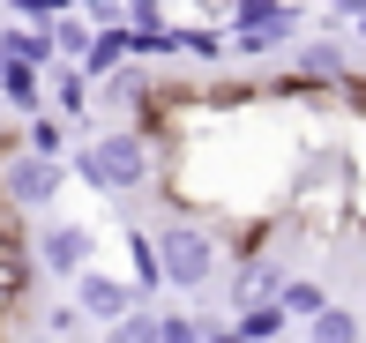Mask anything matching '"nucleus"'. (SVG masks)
Instances as JSON below:
<instances>
[{
	"label": "nucleus",
	"instance_id": "nucleus-15",
	"mask_svg": "<svg viewBox=\"0 0 366 343\" xmlns=\"http://www.w3.org/2000/svg\"><path fill=\"white\" fill-rule=\"evenodd\" d=\"M277 306H285L292 321H314V314H322V306H329V291H322V276L292 269V276H285V291H277Z\"/></svg>",
	"mask_w": 366,
	"mask_h": 343
},
{
	"label": "nucleus",
	"instance_id": "nucleus-5",
	"mask_svg": "<svg viewBox=\"0 0 366 343\" xmlns=\"http://www.w3.org/2000/svg\"><path fill=\"white\" fill-rule=\"evenodd\" d=\"M75 306H82V321H90V329H112V321H120L127 306H142V291L127 284L120 269H105V261H90V269L75 276Z\"/></svg>",
	"mask_w": 366,
	"mask_h": 343
},
{
	"label": "nucleus",
	"instance_id": "nucleus-20",
	"mask_svg": "<svg viewBox=\"0 0 366 343\" xmlns=\"http://www.w3.org/2000/svg\"><path fill=\"white\" fill-rule=\"evenodd\" d=\"M202 336H209V314H187V306L157 314V343H202Z\"/></svg>",
	"mask_w": 366,
	"mask_h": 343
},
{
	"label": "nucleus",
	"instance_id": "nucleus-13",
	"mask_svg": "<svg viewBox=\"0 0 366 343\" xmlns=\"http://www.w3.org/2000/svg\"><path fill=\"white\" fill-rule=\"evenodd\" d=\"M120 254H127V284H135L142 306H149V291H164V276H157V239H149V232H120Z\"/></svg>",
	"mask_w": 366,
	"mask_h": 343
},
{
	"label": "nucleus",
	"instance_id": "nucleus-25",
	"mask_svg": "<svg viewBox=\"0 0 366 343\" xmlns=\"http://www.w3.org/2000/svg\"><path fill=\"white\" fill-rule=\"evenodd\" d=\"M8 343H60L53 329H30V336H8Z\"/></svg>",
	"mask_w": 366,
	"mask_h": 343
},
{
	"label": "nucleus",
	"instance_id": "nucleus-23",
	"mask_svg": "<svg viewBox=\"0 0 366 343\" xmlns=\"http://www.w3.org/2000/svg\"><path fill=\"white\" fill-rule=\"evenodd\" d=\"M8 8L23 15V23H53V15H60V8H75V0H8Z\"/></svg>",
	"mask_w": 366,
	"mask_h": 343
},
{
	"label": "nucleus",
	"instance_id": "nucleus-18",
	"mask_svg": "<svg viewBox=\"0 0 366 343\" xmlns=\"http://www.w3.org/2000/svg\"><path fill=\"white\" fill-rule=\"evenodd\" d=\"M292 38H299V30H224L232 60H277V53H285Z\"/></svg>",
	"mask_w": 366,
	"mask_h": 343
},
{
	"label": "nucleus",
	"instance_id": "nucleus-24",
	"mask_svg": "<svg viewBox=\"0 0 366 343\" xmlns=\"http://www.w3.org/2000/svg\"><path fill=\"white\" fill-rule=\"evenodd\" d=\"M82 15H90V23H112V15H120V0H75Z\"/></svg>",
	"mask_w": 366,
	"mask_h": 343
},
{
	"label": "nucleus",
	"instance_id": "nucleus-17",
	"mask_svg": "<svg viewBox=\"0 0 366 343\" xmlns=\"http://www.w3.org/2000/svg\"><path fill=\"white\" fill-rule=\"evenodd\" d=\"M45 30H53V53H60V60H82V53H90V38H97V23H90L82 8H60Z\"/></svg>",
	"mask_w": 366,
	"mask_h": 343
},
{
	"label": "nucleus",
	"instance_id": "nucleus-9",
	"mask_svg": "<svg viewBox=\"0 0 366 343\" xmlns=\"http://www.w3.org/2000/svg\"><path fill=\"white\" fill-rule=\"evenodd\" d=\"M45 75H53V97H45V105H53L60 112V120H82V112H90V97H97V83H90V75H82L75 68V60H53V68H45Z\"/></svg>",
	"mask_w": 366,
	"mask_h": 343
},
{
	"label": "nucleus",
	"instance_id": "nucleus-26",
	"mask_svg": "<svg viewBox=\"0 0 366 343\" xmlns=\"http://www.w3.org/2000/svg\"><path fill=\"white\" fill-rule=\"evenodd\" d=\"M352 30H359V38H366V8H359V15H352Z\"/></svg>",
	"mask_w": 366,
	"mask_h": 343
},
{
	"label": "nucleus",
	"instance_id": "nucleus-6",
	"mask_svg": "<svg viewBox=\"0 0 366 343\" xmlns=\"http://www.w3.org/2000/svg\"><path fill=\"white\" fill-rule=\"evenodd\" d=\"M344 209H352V224L366 232V75H352V120H344Z\"/></svg>",
	"mask_w": 366,
	"mask_h": 343
},
{
	"label": "nucleus",
	"instance_id": "nucleus-16",
	"mask_svg": "<svg viewBox=\"0 0 366 343\" xmlns=\"http://www.w3.org/2000/svg\"><path fill=\"white\" fill-rule=\"evenodd\" d=\"M232 329H239L247 343H277V336L292 329V314H285L277 299H262V306H239V314H232Z\"/></svg>",
	"mask_w": 366,
	"mask_h": 343
},
{
	"label": "nucleus",
	"instance_id": "nucleus-7",
	"mask_svg": "<svg viewBox=\"0 0 366 343\" xmlns=\"http://www.w3.org/2000/svg\"><path fill=\"white\" fill-rule=\"evenodd\" d=\"M97 97H105V112H112V120H127V127H135L142 112L157 105V75H149L142 60H127V68L97 75Z\"/></svg>",
	"mask_w": 366,
	"mask_h": 343
},
{
	"label": "nucleus",
	"instance_id": "nucleus-14",
	"mask_svg": "<svg viewBox=\"0 0 366 343\" xmlns=\"http://www.w3.org/2000/svg\"><path fill=\"white\" fill-rule=\"evenodd\" d=\"M299 336H307V343H359L366 329H359V314H352V306H337V299H329L314 321H299Z\"/></svg>",
	"mask_w": 366,
	"mask_h": 343
},
{
	"label": "nucleus",
	"instance_id": "nucleus-11",
	"mask_svg": "<svg viewBox=\"0 0 366 343\" xmlns=\"http://www.w3.org/2000/svg\"><path fill=\"white\" fill-rule=\"evenodd\" d=\"M0 60H30V68H53V30L45 23H23V15H15L8 30H0Z\"/></svg>",
	"mask_w": 366,
	"mask_h": 343
},
{
	"label": "nucleus",
	"instance_id": "nucleus-3",
	"mask_svg": "<svg viewBox=\"0 0 366 343\" xmlns=\"http://www.w3.org/2000/svg\"><path fill=\"white\" fill-rule=\"evenodd\" d=\"M60 187H68L60 157H38L30 142H0V209L45 217V209H60Z\"/></svg>",
	"mask_w": 366,
	"mask_h": 343
},
{
	"label": "nucleus",
	"instance_id": "nucleus-2",
	"mask_svg": "<svg viewBox=\"0 0 366 343\" xmlns=\"http://www.w3.org/2000/svg\"><path fill=\"white\" fill-rule=\"evenodd\" d=\"M149 239H157V276L172 291H202L209 276L224 269V239L209 232L202 217H164Z\"/></svg>",
	"mask_w": 366,
	"mask_h": 343
},
{
	"label": "nucleus",
	"instance_id": "nucleus-19",
	"mask_svg": "<svg viewBox=\"0 0 366 343\" xmlns=\"http://www.w3.org/2000/svg\"><path fill=\"white\" fill-rule=\"evenodd\" d=\"M23 142H30V150H38V157H68V120H60L53 105H45V112H30Z\"/></svg>",
	"mask_w": 366,
	"mask_h": 343
},
{
	"label": "nucleus",
	"instance_id": "nucleus-4",
	"mask_svg": "<svg viewBox=\"0 0 366 343\" xmlns=\"http://www.w3.org/2000/svg\"><path fill=\"white\" fill-rule=\"evenodd\" d=\"M30 261H38V276H60V284H75V276L97 261V232H90L82 217H53L38 239H30Z\"/></svg>",
	"mask_w": 366,
	"mask_h": 343
},
{
	"label": "nucleus",
	"instance_id": "nucleus-8",
	"mask_svg": "<svg viewBox=\"0 0 366 343\" xmlns=\"http://www.w3.org/2000/svg\"><path fill=\"white\" fill-rule=\"evenodd\" d=\"M127 60H135V30H127V15H112V23H97V38H90V53L75 60L82 75H112V68H127Z\"/></svg>",
	"mask_w": 366,
	"mask_h": 343
},
{
	"label": "nucleus",
	"instance_id": "nucleus-12",
	"mask_svg": "<svg viewBox=\"0 0 366 343\" xmlns=\"http://www.w3.org/2000/svg\"><path fill=\"white\" fill-rule=\"evenodd\" d=\"M179 60H194V68H224V60H232V45H224V23H209V15L179 23Z\"/></svg>",
	"mask_w": 366,
	"mask_h": 343
},
{
	"label": "nucleus",
	"instance_id": "nucleus-1",
	"mask_svg": "<svg viewBox=\"0 0 366 343\" xmlns=\"http://www.w3.org/2000/svg\"><path fill=\"white\" fill-rule=\"evenodd\" d=\"M90 194H142L149 179H157V150H149V135L142 127H97L90 142L75 150V165H68Z\"/></svg>",
	"mask_w": 366,
	"mask_h": 343
},
{
	"label": "nucleus",
	"instance_id": "nucleus-21",
	"mask_svg": "<svg viewBox=\"0 0 366 343\" xmlns=\"http://www.w3.org/2000/svg\"><path fill=\"white\" fill-rule=\"evenodd\" d=\"M105 343H157V306H127L105 329Z\"/></svg>",
	"mask_w": 366,
	"mask_h": 343
},
{
	"label": "nucleus",
	"instance_id": "nucleus-10",
	"mask_svg": "<svg viewBox=\"0 0 366 343\" xmlns=\"http://www.w3.org/2000/svg\"><path fill=\"white\" fill-rule=\"evenodd\" d=\"M0 105H8V112H45V68L0 60Z\"/></svg>",
	"mask_w": 366,
	"mask_h": 343
},
{
	"label": "nucleus",
	"instance_id": "nucleus-22",
	"mask_svg": "<svg viewBox=\"0 0 366 343\" xmlns=\"http://www.w3.org/2000/svg\"><path fill=\"white\" fill-rule=\"evenodd\" d=\"M45 329H53L60 343H68L75 329H90V321H82V306H75V299H60V306H53V314H45Z\"/></svg>",
	"mask_w": 366,
	"mask_h": 343
}]
</instances>
